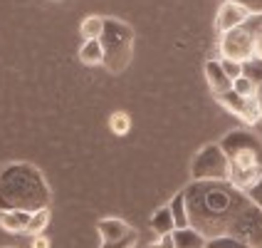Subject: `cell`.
Masks as SVG:
<instances>
[{
  "mask_svg": "<svg viewBox=\"0 0 262 248\" xmlns=\"http://www.w3.org/2000/svg\"><path fill=\"white\" fill-rule=\"evenodd\" d=\"M183 194L190 228L201 231L208 241L233 236L237 221L252 206L248 194L230 181H190Z\"/></svg>",
  "mask_w": 262,
  "mask_h": 248,
  "instance_id": "6da1fadb",
  "label": "cell"
},
{
  "mask_svg": "<svg viewBox=\"0 0 262 248\" xmlns=\"http://www.w3.org/2000/svg\"><path fill=\"white\" fill-rule=\"evenodd\" d=\"M52 204L45 174L30 161H10L0 169V211L37 214Z\"/></svg>",
  "mask_w": 262,
  "mask_h": 248,
  "instance_id": "7a4b0ae2",
  "label": "cell"
},
{
  "mask_svg": "<svg viewBox=\"0 0 262 248\" xmlns=\"http://www.w3.org/2000/svg\"><path fill=\"white\" fill-rule=\"evenodd\" d=\"M220 146L230 161V184L237 189H252L262 176V142L255 131L235 129L220 139Z\"/></svg>",
  "mask_w": 262,
  "mask_h": 248,
  "instance_id": "3957f363",
  "label": "cell"
},
{
  "mask_svg": "<svg viewBox=\"0 0 262 248\" xmlns=\"http://www.w3.org/2000/svg\"><path fill=\"white\" fill-rule=\"evenodd\" d=\"M104 47V67L112 74L124 72L134 55V30L119 17H104V32L99 37Z\"/></svg>",
  "mask_w": 262,
  "mask_h": 248,
  "instance_id": "277c9868",
  "label": "cell"
},
{
  "mask_svg": "<svg viewBox=\"0 0 262 248\" xmlns=\"http://www.w3.org/2000/svg\"><path fill=\"white\" fill-rule=\"evenodd\" d=\"M193 181H230V161L220 144H205L190 164Z\"/></svg>",
  "mask_w": 262,
  "mask_h": 248,
  "instance_id": "5b68a950",
  "label": "cell"
},
{
  "mask_svg": "<svg viewBox=\"0 0 262 248\" xmlns=\"http://www.w3.org/2000/svg\"><path fill=\"white\" fill-rule=\"evenodd\" d=\"M215 100H218L228 112H233L235 117L243 119L245 124H257V122H262V109H260L257 97H240L235 89H230V92L215 94Z\"/></svg>",
  "mask_w": 262,
  "mask_h": 248,
  "instance_id": "8992f818",
  "label": "cell"
},
{
  "mask_svg": "<svg viewBox=\"0 0 262 248\" xmlns=\"http://www.w3.org/2000/svg\"><path fill=\"white\" fill-rule=\"evenodd\" d=\"M250 15H252V13H250L245 5L233 3V0H225V3L220 5L218 17H215V30H218L220 35H223V32H228V30L237 28V25H243Z\"/></svg>",
  "mask_w": 262,
  "mask_h": 248,
  "instance_id": "52a82bcc",
  "label": "cell"
},
{
  "mask_svg": "<svg viewBox=\"0 0 262 248\" xmlns=\"http://www.w3.org/2000/svg\"><path fill=\"white\" fill-rule=\"evenodd\" d=\"M205 77H208V85L213 89V94H223V92L233 89V80L225 74L220 60H208L205 62Z\"/></svg>",
  "mask_w": 262,
  "mask_h": 248,
  "instance_id": "ba28073f",
  "label": "cell"
},
{
  "mask_svg": "<svg viewBox=\"0 0 262 248\" xmlns=\"http://www.w3.org/2000/svg\"><path fill=\"white\" fill-rule=\"evenodd\" d=\"M97 231L102 236V243H114L119 238H124V236L131 231V226L126 221L117 219V216H109V219H99L97 221Z\"/></svg>",
  "mask_w": 262,
  "mask_h": 248,
  "instance_id": "9c48e42d",
  "label": "cell"
},
{
  "mask_svg": "<svg viewBox=\"0 0 262 248\" xmlns=\"http://www.w3.org/2000/svg\"><path fill=\"white\" fill-rule=\"evenodd\" d=\"M28 211H0V228H5L8 234H23L25 226L30 223Z\"/></svg>",
  "mask_w": 262,
  "mask_h": 248,
  "instance_id": "30bf717a",
  "label": "cell"
},
{
  "mask_svg": "<svg viewBox=\"0 0 262 248\" xmlns=\"http://www.w3.org/2000/svg\"><path fill=\"white\" fill-rule=\"evenodd\" d=\"M151 231L159 236V238L176 231V221H173V214H171V208H168V206L156 208V214L151 216Z\"/></svg>",
  "mask_w": 262,
  "mask_h": 248,
  "instance_id": "8fae6325",
  "label": "cell"
},
{
  "mask_svg": "<svg viewBox=\"0 0 262 248\" xmlns=\"http://www.w3.org/2000/svg\"><path fill=\"white\" fill-rule=\"evenodd\" d=\"M173 243L176 248H205L208 238L195 228H176L173 231Z\"/></svg>",
  "mask_w": 262,
  "mask_h": 248,
  "instance_id": "7c38bea8",
  "label": "cell"
},
{
  "mask_svg": "<svg viewBox=\"0 0 262 248\" xmlns=\"http://www.w3.org/2000/svg\"><path fill=\"white\" fill-rule=\"evenodd\" d=\"M79 60L89 65V67H97V65H104V47L99 40H84L82 50H79Z\"/></svg>",
  "mask_w": 262,
  "mask_h": 248,
  "instance_id": "4fadbf2b",
  "label": "cell"
},
{
  "mask_svg": "<svg viewBox=\"0 0 262 248\" xmlns=\"http://www.w3.org/2000/svg\"><path fill=\"white\" fill-rule=\"evenodd\" d=\"M171 214H173V221H176V228H188L190 226V219H188V206H186V194L181 191V194H176L173 199H171Z\"/></svg>",
  "mask_w": 262,
  "mask_h": 248,
  "instance_id": "5bb4252c",
  "label": "cell"
},
{
  "mask_svg": "<svg viewBox=\"0 0 262 248\" xmlns=\"http://www.w3.org/2000/svg\"><path fill=\"white\" fill-rule=\"evenodd\" d=\"M50 219H52V214H50V208H42V211H37V214H32L30 216V223L25 226V231L23 234L28 236H42V231L47 228V223H50Z\"/></svg>",
  "mask_w": 262,
  "mask_h": 248,
  "instance_id": "9a60e30c",
  "label": "cell"
},
{
  "mask_svg": "<svg viewBox=\"0 0 262 248\" xmlns=\"http://www.w3.org/2000/svg\"><path fill=\"white\" fill-rule=\"evenodd\" d=\"M82 35H84V40H99L104 32V17H97V15H89L82 20Z\"/></svg>",
  "mask_w": 262,
  "mask_h": 248,
  "instance_id": "2e32d148",
  "label": "cell"
},
{
  "mask_svg": "<svg viewBox=\"0 0 262 248\" xmlns=\"http://www.w3.org/2000/svg\"><path fill=\"white\" fill-rule=\"evenodd\" d=\"M109 129L114 131L117 137H124V134L131 129L129 115H126V112H114V115L109 117Z\"/></svg>",
  "mask_w": 262,
  "mask_h": 248,
  "instance_id": "e0dca14e",
  "label": "cell"
},
{
  "mask_svg": "<svg viewBox=\"0 0 262 248\" xmlns=\"http://www.w3.org/2000/svg\"><path fill=\"white\" fill-rule=\"evenodd\" d=\"M243 74L260 87L262 85V60L260 58H250L248 62H243Z\"/></svg>",
  "mask_w": 262,
  "mask_h": 248,
  "instance_id": "ac0fdd59",
  "label": "cell"
},
{
  "mask_svg": "<svg viewBox=\"0 0 262 248\" xmlns=\"http://www.w3.org/2000/svg\"><path fill=\"white\" fill-rule=\"evenodd\" d=\"M205 248H252L250 243L240 241V238H233V236H220V238H210Z\"/></svg>",
  "mask_w": 262,
  "mask_h": 248,
  "instance_id": "d6986e66",
  "label": "cell"
},
{
  "mask_svg": "<svg viewBox=\"0 0 262 248\" xmlns=\"http://www.w3.org/2000/svg\"><path fill=\"white\" fill-rule=\"evenodd\" d=\"M233 89L240 94V97H257V85L252 82V80H248L245 74L243 77H237L233 82Z\"/></svg>",
  "mask_w": 262,
  "mask_h": 248,
  "instance_id": "ffe728a7",
  "label": "cell"
},
{
  "mask_svg": "<svg viewBox=\"0 0 262 248\" xmlns=\"http://www.w3.org/2000/svg\"><path fill=\"white\" fill-rule=\"evenodd\" d=\"M136 241H139V234H136V228H131L124 238H119L114 243H102V248H136Z\"/></svg>",
  "mask_w": 262,
  "mask_h": 248,
  "instance_id": "44dd1931",
  "label": "cell"
},
{
  "mask_svg": "<svg viewBox=\"0 0 262 248\" xmlns=\"http://www.w3.org/2000/svg\"><path fill=\"white\" fill-rule=\"evenodd\" d=\"M220 65H223V70L225 74L230 77V80H237V77H243V62H235V60H228V58H220Z\"/></svg>",
  "mask_w": 262,
  "mask_h": 248,
  "instance_id": "7402d4cb",
  "label": "cell"
},
{
  "mask_svg": "<svg viewBox=\"0 0 262 248\" xmlns=\"http://www.w3.org/2000/svg\"><path fill=\"white\" fill-rule=\"evenodd\" d=\"M245 194L250 196V201H252V204L260 206V208H262V176H260V181H257V184H255L252 189L245 191Z\"/></svg>",
  "mask_w": 262,
  "mask_h": 248,
  "instance_id": "603a6c76",
  "label": "cell"
},
{
  "mask_svg": "<svg viewBox=\"0 0 262 248\" xmlns=\"http://www.w3.org/2000/svg\"><path fill=\"white\" fill-rule=\"evenodd\" d=\"M148 248H176V243H173V234L161 236L159 241H154V243H148Z\"/></svg>",
  "mask_w": 262,
  "mask_h": 248,
  "instance_id": "cb8c5ba5",
  "label": "cell"
},
{
  "mask_svg": "<svg viewBox=\"0 0 262 248\" xmlns=\"http://www.w3.org/2000/svg\"><path fill=\"white\" fill-rule=\"evenodd\" d=\"M233 3H240V5H245L250 13H262V0H233Z\"/></svg>",
  "mask_w": 262,
  "mask_h": 248,
  "instance_id": "d4e9b609",
  "label": "cell"
},
{
  "mask_svg": "<svg viewBox=\"0 0 262 248\" xmlns=\"http://www.w3.org/2000/svg\"><path fill=\"white\" fill-rule=\"evenodd\" d=\"M30 248H50V238H45V236H35Z\"/></svg>",
  "mask_w": 262,
  "mask_h": 248,
  "instance_id": "484cf974",
  "label": "cell"
},
{
  "mask_svg": "<svg viewBox=\"0 0 262 248\" xmlns=\"http://www.w3.org/2000/svg\"><path fill=\"white\" fill-rule=\"evenodd\" d=\"M252 58H260L262 60V35L255 40V55H252Z\"/></svg>",
  "mask_w": 262,
  "mask_h": 248,
  "instance_id": "4316f807",
  "label": "cell"
},
{
  "mask_svg": "<svg viewBox=\"0 0 262 248\" xmlns=\"http://www.w3.org/2000/svg\"><path fill=\"white\" fill-rule=\"evenodd\" d=\"M257 102H260V109H262V85L257 87Z\"/></svg>",
  "mask_w": 262,
  "mask_h": 248,
  "instance_id": "83f0119b",
  "label": "cell"
},
{
  "mask_svg": "<svg viewBox=\"0 0 262 248\" xmlns=\"http://www.w3.org/2000/svg\"><path fill=\"white\" fill-rule=\"evenodd\" d=\"M8 248H10V246H8Z\"/></svg>",
  "mask_w": 262,
  "mask_h": 248,
  "instance_id": "f1b7e54d",
  "label": "cell"
}]
</instances>
